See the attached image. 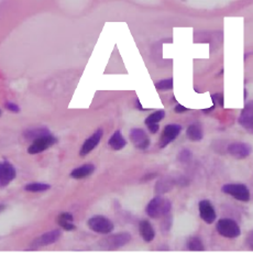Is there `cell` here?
Returning <instances> with one entry per match:
<instances>
[{
    "label": "cell",
    "mask_w": 253,
    "mask_h": 253,
    "mask_svg": "<svg viewBox=\"0 0 253 253\" xmlns=\"http://www.w3.org/2000/svg\"><path fill=\"white\" fill-rule=\"evenodd\" d=\"M155 87L160 90H171L173 88V78L162 79V81L155 84Z\"/></svg>",
    "instance_id": "obj_26"
},
{
    "label": "cell",
    "mask_w": 253,
    "mask_h": 253,
    "mask_svg": "<svg viewBox=\"0 0 253 253\" xmlns=\"http://www.w3.org/2000/svg\"><path fill=\"white\" fill-rule=\"evenodd\" d=\"M174 183H175L174 181L168 179V177L160 180L158 184L155 185V193L160 194V195L164 193H167L168 191H171V189L174 187Z\"/></svg>",
    "instance_id": "obj_21"
},
{
    "label": "cell",
    "mask_w": 253,
    "mask_h": 253,
    "mask_svg": "<svg viewBox=\"0 0 253 253\" xmlns=\"http://www.w3.org/2000/svg\"><path fill=\"white\" fill-rule=\"evenodd\" d=\"M130 140L134 145V146L139 150H145L150 145V140L146 136V132L140 128H133L130 131Z\"/></svg>",
    "instance_id": "obj_9"
},
{
    "label": "cell",
    "mask_w": 253,
    "mask_h": 253,
    "mask_svg": "<svg viewBox=\"0 0 253 253\" xmlns=\"http://www.w3.org/2000/svg\"><path fill=\"white\" fill-rule=\"evenodd\" d=\"M51 188L50 184H45V183H39V182H35V183H30L25 185L24 189L28 192L31 193H40V192H45L49 191Z\"/></svg>",
    "instance_id": "obj_22"
},
{
    "label": "cell",
    "mask_w": 253,
    "mask_h": 253,
    "mask_svg": "<svg viewBox=\"0 0 253 253\" xmlns=\"http://www.w3.org/2000/svg\"><path fill=\"white\" fill-rule=\"evenodd\" d=\"M164 117H165V111L158 110L153 113H151V115L145 120V124L146 126L152 125V124H159V122L161 121Z\"/></svg>",
    "instance_id": "obj_24"
},
{
    "label": "cell",
    "mask_w": 253,
    "mask_h": 253,
    "mask_svg": "<svg viewBox=\"0 0 253 253\" xmlns=\"http://www.w3.org/2000/svg\"><path fill=\"white\" fill-rule=\"evenodd\" d=\"M187 249L189 251H204L205 247L198 237H191L187 240Z\"/></svg>",
    "instance_id": "obj_23"
},
{
    "label": "cell",
    "mask_w": 253,
    "mask_h": 253,
    "mask_svg": "<svg viewBox=\"0 0 253 253\" xmlns=\"http://www.w3.org/2000/svg\"><path fill=\"white\" fill-rule=\"evenodd\" d=\"M175 112H177V113H180V112H184V111H187V108L186 107H184V106H182V105H177V106L175 107Z\"/></svg>",
    "instance_id": "obj_32"
},
{
    "label": "cell",
    "mask_w": 253,
    "mask_h": 253,
    "mask_svg": "<svg viewBox=\"0 0 253 253\" xmlns=\"http://www.w3.org/2000/svg\"><path fill=\"white\" fill-rule=\"evenodd\" d=\"M62 235V233L60 229H55L52 231H49V233H45L40 237H37L33 243L31 244V249L36 250V249H39L41 247H46L50 246V244L55 243L56 241H58Z\"/></svg>",
    "instance_id": "obj_7"
},
{
    "label": "cell",
    "mask_w": 253,
    "mask_h": 253,
    "mask_svg": "<svg viewBox=\"0 0 253 253\" xmlns=\"http://www.w3.org/2000/svg\"><path fill=\"white\" fill-rule=\"evenodd\" d=\"M131 241V235L128 233L116 234L100 241V247L105 250H117Z\"/></svg>",
    "instance_id": "obj_2"
},
{
    "label": "cell",
    "mask_w": 253,
    "mask_h": 253,
    "mask_svg": "<svg viewBox=\"0 0 253 253\" xmlns=\"http://www.w3.org/2000/svg\"><path fill=\"white\" fill-rule=\"evenodd\" d=\"M103 129L96 130V131L92 133L90 138L86 139L85 142L83 143L82 149L79 151V155H81V157H86L87 154H90V152L99 145L101 138H103Z\"/></svg>",
    "instance_id": "obj_14"
},
{
    "label": "cell",
    "mask_w": 253,
    "mask_h": 253,
    "mask_svg": "<svg viewBox=\"0 0 253 253\" xmlns=\"http://www.w3.org/2000/svg\"><path fill=\"white\" fill-rule=\"evenodd\" d=\"M172 209V202L164 197H155L146 205L145 213L149 217L159 219L167 216Z\"/></svg>",
    "instance_id": "obj_1"
},
{
    "label": "cell",
    "mask_w": 253,
    "mask_h": 253,
    "mask_svg": "<svg viewBox=\"0 0 253 253\" xmlns=\"http://www.w3.org/2000/svg\"><path fill=\"white\" fill-rule=\"evenodd\" d=\"M170 221H172V220H171V216H168V215H167V217L165 216V219H164L163 222H162V230H163V233H165V231H168V229H170L171 223H168V225H167V222H170Z\"/></svg>",
    "instance_id": "obj_29"
},
{
    "label": "cell",
    "mask_w": 253,
    "mask_h": 253,
    "mask_svg": "<svg viewBox=\"0 0 253 253\" xmlns=\"http://www.w3.org/2000/svg\"><path fill=\"white\" fill-rule=\"evenodd\" d=\"M95 170H96V166L94 164H90V163L84 164L82 166L74 168V170L71 172V177L75 180L86 179V177L90 176L92 173L95 172Z\"/></svg>",
    "instance_id": "obj_15"
},
{
    "label": "cell",
    "mask_w": 253,
    "mask_h": 253,
    "mask_svg": "<svg viewBox=\"0 0 253 253\" xmlns=\"http://www.w3.org/2000/svg\"><path fill=\"white\" fill-rule=\"evenodd\" d=\"M192 152L187 149H184L180 152L179 155H177V160H179L181 163L187 164L192 161Z\"/></svg>",
    "instance_id": "obj_25"
},
{
    "label": "cell",
    "mask_w": 253,
    "mask_h": 253,
    "mask_svg": "<svg viewBox=\"0 0 253 253\" xmlns=\"http://www.w3.org/2000/svg\"><path fill=\"white\" fill-rule=\"evenodd\" d=\"M17 172L15 166L10 162H2L0 164V185L6 187L16 179Z\"/></svg>",
    "instance_id": "obj_10"
},
{
    "label": "cell",
    "mask_w": 253,
    "mask_h": 253,
    "mask_svg": "<svg viewBox=\"0 0 253 253\" xmlns=\"http://www.w3.org/2000/svg\"><path fill=\"white\" fill-rule=\"evenodd\" d=\"M186 136L189 140L194 142H198L202 140V138H204V132H202L201 126L198 124V122H195V124L189 126L187 128Z\"/></svg>",
    "instance_id": "obj_19"
},
{
    "label": "cell",
    "mask_w": 253,
    "mask_h": 253,
    "mask_svg": "<svg viewBox=\"0 0 253 253\" xmlns=\"http://www.w3.org/2000/svg\"><path fill=\"white\" fill-rule=\"evenodd\" d=\"M198 210H199V216L206 223H213L216 220L217 215L215 212L214 206L208 199H202L198 204Z\"/></svg>",
    "instance_id": "obj_12"
},
{
    "label": "cell",
    "mask_w": 253,
    "mask_h": 253,
    "mask_svg": "<svg viewBox=\"0 0 253 253\" xmlns=\"http://www.w3.org/2000/svg\"><path fill=\"white\" fill-rule=\"evenodd\" d=\"M56 222L62 229L66 231H73L76 229V226L74 225V217L70 213H62L61 215H58Z\"/></svg>",
    "instance_id": "obj_16"
},
{
    "label": "cell",
    "mask_w": 253,
    "mask_h": 253,
    "mask_svg": "<svg viewBox=\"0 0 253 253\" xmlns=\"http://www.w3.org/2000/svg\"><path fill=\"white\" fill-rule=\"evenodd\" d=\"M88 227H90V229L94 231V233L100 235H108L112 233L113 230L112 221L107 217L101 216V215L92 216L90 220H88Z\"/></svg>",
    "instance_id": "obj_4"
},
{
    "label": "cell",
    "mask_w": 253,
    "mask_h": 253,
    "mask_svg": "<svg viewBox=\"0 0 253 253\" xmlns=\"http://www.w3.org/2000/svg\"><path fill=\"white\" fill-rule=\"evenodd\" d=\"M247 244L250 248V250H253V231H250L247 237Z\"/></svg>",
    "instance_id": "obj_30"
},
{
    "label": "cell",
    "mask_w": 253,
    "mask_h": 253,
    "mask_svg": "<svg viewBox=\"0 0 253 253\" xmlns=\"http://www.w3.org/2000/svg\"><path fill=\"white\" fill-rule=\"evenodd\" d=\"M137 108H138V109H140V110H145V108H143V107L141 106L140 101H139L138 99H137Z\"/></svg>",
    "instance_id": "obj_33"
},
{
    "label": "cell",
    "mask_w": 253,
    "mask_h": 253,
    "mask_svg": "<svg viewBox=\"0 0 253 253\" xmlns=\"http://www.w3.org/2000/svg\"><path fill=\"white\" fill-rule=\"evenodd\" d=\"M147 129L150 130L151 133H157L160 129V126H159V124H152V125L147 126Z\"/></svg>",
    "instance_id": "obj_31"
},
{
    "label": "cell",
    "mask_w": 253,
    "mask_h": 253,
    "mask_svg": "<svg viewBox=\"0 0 253 253\" xmlns=\"http://www.w3.org/2000/svg\"><path fill=\"white\" fill-rule=\"evenodd\" d=\"M108 145L115 151H119L124 149V147L126 145V141L124 138V136L121 134V131L118 130V131H116L112 134L108 141Z\"/></svg>",
    "instance_id": "obj_20"
},
{
    "label": "cell",
    "mask_w": 253,
    "mask_h": 253,
    "mask_svg": "<svg viewBox=\"0 0 253 253\" xmlns=\"http://www.w3.org/2000/svg\"><path fill=\"white\" fill-rule=\"evenodd\" d=\"M221 191L231 197L235 198L240 201L247 202L250 200V192L248 187L243 184H226L223 185Z\"/></svg>",
    "instance_id": "obj_5"
},
{
    "label": "cell",
    "mask_w": 253,
    "mask_h": 253,
    "mask_svg": "<svg viewBox=\"0 0 253 253\" xmlns=\"http://www.w3.org/2000/svg\"><path fill=\"white\" fill-rule=\"evenodd\" d=\"M181 130H182V126L180 125H167L163 130L161 140H160V147H165L170 145L172 141H174L175 139L179 137Z\"/></svg>",
    "instance_id": "obj_11"
},
{
    "label": "cell",
    "mask_w": 253,
    "mask_h": 253,
    "mask_svg": "<svg viewBox=\"0 0 253 253\" xmlns=\"http://www.w3.org/2000/svg\"><path fill=\"white\" fill-rule=\"evenodd\" d=\"M51 134L50 130L45 126H39V128H33V129H28L23 132V137L25 140L28 141H36V139H40L44 136Z\"/></svg>",
    "instance_id": "obj_17"
},
{
    "label": "cell",
    "mask_w": 253,
    "mask_h": 253,
    "mask_svg": "<svg viewBox=\"0 0 253 253\" xmlns=\"http://www.w3.org/2000/svg\"><path fill=\"white\" fill-rule=\"evenodd\" d=\"M238 122L249 133L253 134V100L249 101L246 106H244L241 111V115H240L238 119Z\"/></svg>",
    "instance_id": "obj_8"
},
{
    "label": "cell",
    "mask_w": 253,
    "mask_h": 253,
    "mask_svg": "<svg viewBox=\"0 0 253 253\" xmlns=\"http://www.w3.org/2000/svg\"><path fill=\"white\" fill-rule=\"evenodd\" d=\"M216 229L219 235H221L222 237L229 238V239L238 238L240 234H241L239 225L235 220H233V219L223 218L220 219V220H218Z\"/></svg>",
    "instance_id": "obj_3"
},
{
    "label": "cell",
    "mask_w": 253,
    "mask_h": 253,
    "mask_svg": "<svg viewBox=\"0 0 253 253\" xmlns=\"http://www.w3.org/2000/svg\"><path fill=\"white\" fill-rule=\"evenodd\" d=\"M139 229H140L141 237L143 238L145 242H151L153 241V239L155 237V231L153 226L147 220H142L139 225Z\"/></svg>",
    "instance_id": "obj_18"
},
{
    "label": "cell",
    "mask_w": 253,
    "mask_h": 253,
    "mask_svg": "<svg viewBox=\"0 0 253 253\" xmlns=\"http://www.w3.org/2000/svg\"><path fill=\"white\" fill-rule=\"evenodd\" d=\"M228 152L237 160H243L251 154L252 147L243 142H234L228 145Z\"/></svg>",
    "instance_id": "obj_13"
},
{
    "label": "cell",
    "mask_w": 253,
    "mask_h": 253,
    "mask_svg": "<svg viewBox=\"0 0 253 253\" xmlns=\"http://www.w3.org/2000/svg\"><path fill=\"white\" fill-rule=\"evenodd\" d=\"M5 107L8 110L11 111V112H15V113H19L20 112V108L17 104L15 103H11V101H7L5 104Z\"/></svg>",
    "instance_id": "obj_28"
},
{
    "label": "cell",
    "mask_w": 253,
    "mask_h": 253,
    "mask_svg": "<svg viewBox=\"0 0 253 253\" xmlns=\"http://www.w3.org/2000/svg\"><path fill=\"white\" fill-rule=\"evenodd\" d=\"M212 99L214 101V106H218L219 107H223V95L220 94V92H217V94H214L212 96Z\"/></svg>",
    "instance_id": "obj_27"
},
{
    "label": "cell",
    "mask_w": 253,
    "mask_h": 253,
    "mask_svg": "<svg viewBox=\"0 0 253 253\" xmlns=\"http://www.w3.org/2000/svg\"><path fill=\"white\" fill-rule=\"evenodd\" d=\"M57 142V139L52 136V134H48L40 139H36V141L32 142V145L28 147L29 154H39L48 150L49 147L53 146Z\"/></svg>",
    "instance_id": "obj_6"
}]
</instances>
